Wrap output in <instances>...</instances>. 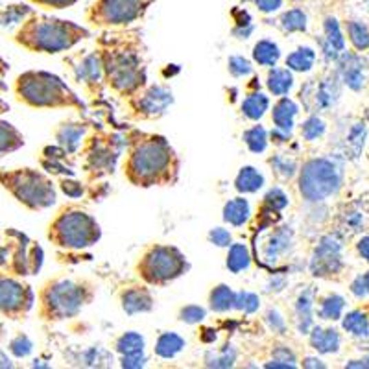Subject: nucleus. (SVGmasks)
<instances>
[{"label": "nucleus", "mask_w": 369, "mask_h": 369, "mask_svg": "<svg viewBox=\"0 0 369 369\" xmlns=\"http://www.w3.org/2000/svg\"><path fill=\"white\" fill-rule=\"evenodd\" d=\"M268 323H270V327L273 329V333H279V335H283L284 330H286V325H284L283 316L279 314L277 310H270L268 312Z\"/></svg>", "instance_id": "nucleus-52"}, {"label": "nucleus", "mask_w": 369, "mask_h": 369, "mask_svg": "<svg viewBox=\"0 0 369 369\" xmlns=\"http://www.w3.org/2000/svg\"><path fill=\"white\" fill-rule=\"evenodd\" d=\"M21 145H23V138L19 137V133L10 124H0V154L15 150Z\"/></svg>", "instance_id": "nucleus-37"}, {"label": "nucleus", "mask_w": 369, "mask_h": 369, "mask_svg": "<svg viewBox=\"0 0 369 369\" xmlns=\"http://www.w3.org/2000/svg\"><path fill=\"white\" fill-rule=\"evenodd\" d=\"M37 4H43V6H50V8H67L70 4H74L76 0H34Z\"/></svg>", "instance_id": "nucleus-57"}, {"label": "nucleus", "mask_w": 369, "mask_h": 369, "mask_svg": "<svg viewBox=\"0 0 369 369\" xmlns=\"http://www.w3.org/2000/svg\"><path fill=\"white\" fill-rule=\"evenodd\" d=\"M10 349H12L15 357H28L30 351H32V341H30L26 336H17V338L10 344Z\"/></svg>", "instance_id": "nucleus-47"}, {"label": "nucleus", "mask_w": 369, "mask_h": 369, "mask_svg": "<svg viewBox=\"0 0 369 369\" xmlns=\"http://www.w3.org/2000/svg\"><path fill=\"white\" fill-rule=\"evenodd\" d=\"M351 292L355 295H357V297H360V299H362V297H366V295L369 294V286H368V281H366V275L357 277V279L352 281Z\"/></svg>", "instance_id": "nucleus-53"}, {"label": "nucleus", "mask_w": 369, "mask_h": 369, "mask_svg": "<svg viewBox=\"0 0 369 369\" xmlns=\"http://www.w3.org/2000/svg\"><path fill=\"white\" fill-rule=\"evenodd\" d=\"M209 240L213 244H216L218 248H227L231 244V233L224 227H216L209 233Z\"/></svg>", "instance_id": "nucleus-48"}, {"label": "nucleus", "mask_w": 369, "mask_h": 369, "mask_svg": "<svg viewBox=\"0 0 369 369\" xmlns=\"http://www.w3.org/2000/svg\"><path fill=\"white\" fill-rule=\"evenodd\" d=\"M283 28L286 32H305L306 30V15L301 10H290L281 19Z\"/></svg>", "instance_id": "nucleus-39"}, {"label": "nucleus", "mask_w": 369, "mask_h": 369, "mask_svg": "<svg viewBox=\"0 0 369 369\" xmlns=\"http://www.w3.org/2000/svg\"><path fill=\"white\" fill-rule=\"evenodd\" d=\"M237 360V351L231 346H225L222 352H214L207 355V366L209 368H231Z\"/></svg>", "instance_id": "nucleus-35"}, {"label": "nucleus", "mask_w": 369, "mask_h": 369, "mask_svg": "<svg viewBox=\"0 0 369 369\" xmlns=\"http://www.w3.org/2000/svg\"><path fill=\"white\" fill-rule=\"evenodd\" d=\"M229 70L231 74L237 76V78H242V76L251 74V63H249L246 58H240V56H235V58L229 59Z\"/></svg>", "instance_id": "nucleus-46"}, {"label": "nucleus", "mask_w": 369, "mask_h": 369, "mask_svg": "<svg viewBox=\"0 0 369 369\" xmlns=\"http://www.w3.org/2000/svg\"><path fill=\"white\" fill-rule=\"evenodd\" d=\"M316 105L321 107V109H327L330 105L335 104L336 96H338V89H336V83L333 81H323L321 85L317 87L316 91Z\"/></svg>", "instance_id": "nucleus-34"}, {"label": "nucleus", "mask_w": 369, "mask_h": 369, "mask_svg": "<svg viewBox=\"0 0 369 369\" xmlns=\"http://www.w3.org/2000/svg\"><path fill=\"white\" fill-rule=\"evenodd\" d=\"M19 94L28 104L39 105V107L65 105L74 102L72 94L61 83V80H58L56 76L45 74V72H39V74L30 72V74L21 76L19 78Z\"/></svg>", "instance_id": "nucleus-5"}, {"label": "nucleus", "mask_w": 369, "mask_h": 369, "mask_svg": "<svg viewBox=\"0 0 369 369\" xmlns=\"http://www.w3.org/2000/svg\"><path fill=\"white\" fill-rule=\"evenodd\" d=\"M26 294L28 290H24L19 283L12 279H0V310L6 314H15L23 310V305L26 303ZM30 305V301L26 303Z\"/></svg>", "instance_id": "nucleus-12"}, {"label": "nucleus", "mask_w": 369, "mask_h": 369, "mask_svg": "<svg viewBox=\"0 0 369 369\" xmlns=\"http://www.w3.org/2000/svg\"><path fill=\"white\" fill-rule=\"evenodd\" d=\"M341 168L330 159H312L303 167L299 191L308 202H323L340 191Z\"/></svg>", "instance_id": "nucleus-3"}, {"label": "nucleus", "mask_w": 369, "mask_h": 369, "mask_svg": "<svg viewBox=\"0 0 369 369\" xmlns=\"http://www.w3.org/2000/svg\"><path fill=\"white\" fill-rule=\"evenodd\" d=\"M260 299L257 294H251V292H238L237 299H235V308L238 310H244L246 314H253V312L259 310Z\"/></svg>", "instance_id": "nucleus-42"}, {"label": "nucleus", "mask_w": 369, "mask_h": 369, "mask_svg": "<svg viewBox=\"0 0 369 369\" xmlns=\"http://www.w3.org/2000/svg\"><path fill=\"white\" fill-rule=\"evenodd\" d=\"M100 72H102V63H100V59L96 58V56H89V58L83 59V63L80 65L78 76L87 81H96L100 78Z\"/></svg>", "instance_id": "nucleus-40"}, {"label": "nucleus", "mask_w": 369, "mask_h": 369, "mask_svg": "<svg viewBox=\"0 0 369 369\" xmlns=\"http://www.w3.org/2000/svg\"><path fill=\"white\" fill-rule=\"evenodd\" d=\"M358 253L362 255V259H366V262H369V237L360 238V242L357 244Z\"/></svg>", "instance_id": "nucleus-58"}, {"label": "nucleus", "mask_w": 369, "mask_h": 369, "mask_svg": "<svg viewBox=\"0 0 369 369\" xmlns=\"http://www.w3.org/2000/svg\"><path fill=\"white\" fill-rule=\"evenodd\" d=\"M303 368H325V363L319 358H306L303 362Z\"/></svg>", "instance_id": "nucleus-59"}, {"label": "nucleus", "mask_w": 369, "mask_h": 369, "mask_svg": "<svg viewBox=\"0 0 369 369\" xmlns=\"http://www.w3.org/2000/svg\"><path fill=\"white\" fill-rule=\"evenodd\" d=\"M61 189H63L65 194H69V196H72V198H80L81 194H83V189H81V184L74 183V181H65Z\"/></svg>", "instance_id": "nucleus-56"}, {"label": "nucleus", "mask_w": 369, "mask_h": 369, "mask_svg": "<svg viewBox=\"0 0 369 369\" xmlns=\"http://www.w3.org/2000/svg\"><path fill=\"white\" fill-rule=\"evenodd\" d=\"M310 346L321 355H330L340 349V335L335 329L314 327L310 333Z\"/></svg>", "instance_id": "nucleus-15"}, {"label": "nucleus", "mask_w": 369, "mask_h": 369, "mask_svg": "<svg viewBox=\"0 0 369 369\" xmlns=\"http://www.w3.org/2000/svg\"><path fill=\"white\" fill-rule=\"evenodd\" d=\"M290 248H292V231L288 227H279L268 237L264 248H262V255H264V260H268V262H275Z\"/></svg>", "instance_id": "nucleus-13"}, {"label": "nucleus", "mask_w": 369, "mask_h": 369, "mask_svg": "<svg viewBox=\"0 0 369 369\" xmlns=\"http://www.w3.org/2000/svg\"><path fill=\"white\" fill-rule=\"evenodd\" d=\"M107 352L102 351L100 347H92V349H89V351L85 352V363H89V366H100V360H102V357H105Z\"/></svg>", "instance_id": "nucleus-55"}, {"label": "nucleus", "mask_w": 369, "mask_h": 369, "mask_svg": "<svg viewBox=\"0 0 369 369\" xmlns=\"http://www.w3.org/2000/svg\"><path fill=\"white\" fill-rule=\"evenodd\" d=\"M83 127L81 126H65L61 127V131L58 133V138L61 140V145L67 146V150L74 151L80 145V138L83 137Z\"/></svg>", "instance_id": "nucleus-36"}, {"label": "nucleus", "mask_w": 369, "mask_h": 369, "mask_svg": "<svg viewBox=\"0 0 369 369\" xmlns=\"http://www.w3.org/2000/svg\"><path fill=\"white\" fill-rule=\"evenodd\" d=\"M264 203L273 211H283L288 205V196L281 189H271L264 196Z\"/></svg>", "instance_id": "nucleus-44"}, {"label": "nucleus", "mask_w": 369, "mask_h": 369, "mask_svg": "<svg viewBox=\"0 0 369 369\" xmlns=\"http://www.w3.org/2000/svg\"><path fill=\"white\" fill-rule=\"evenodd\" d=\"M366 281H368V286H369V271L366 273Z\"/></svg>", "instance_id": "nucleus-61"}, {"label": "nucleus", "mask_w": 369, "mask_h": 369, "mask_svg": "<svg viewBox=\"0 0 369 369\" xmlns=\"http://www.w3.org/2000/svg\"><path fill=\"white\" fill-rule=\"evenodd\" d=\"M255 4L262 13H273L283 6V0H255Z\"/></svg>", "instance_id": "nucleus-54"}, {"label": "nucleus", "mask_w": 369, "mask_h": 369, "mask_svg": "<svg viewBox=\"0 0 369 369\" xmlns=\"http://www.w3.org/2000/svg\"><path fill=\"white\" fill-rule=\"evenodd\" d=\"M271 165L275 167L277 172L283 173L284 178H292L295 172V162L288 161V159H284V157H275V159H271Z\"/></svg>", "instance_id": "nucleus-50"}, {"label": "nucleus", "mask_w": 369, "mask_h": 369, "mask_svg": "<svg viewBox=\"0 0 369 369\" xmlns=\"http://www.w3.org/2000/svg\"><path fill=\"white\" fill-rule=\"evenodd\" d=\"M237 191L244 192V194H251V192H257L259 189H262L264 184V176L260 172H257L253 167H244L240 170V173L237 176Z\"/></svg>", "instance_id": "nucleus-20"}, {"label": "nucleus", "mask_w": 369, "mask_h": 369, "mask_svg": "<svg viewBox=\"0 0 369 369\" xmlns=\"http://www.w3.org/2000/svg\"><path fill=\"white\" fill-rule=\"evenodd\" d=\"M266 368H283V369H294L295 368V357L294 352L290 351L288 347H277L273 351V362L266 363Z\"/></svg>", "instance_id": "nucleus-41"}, {"label": "nucleus", "mask_w": 369, "mask_h": 369, "mask_svg": "<svg viewBox=\"0 0 369 369\" xmlns=\"http://www.w3.org/2000/svg\"><path fill=\"white\" fill-rule=\"evenodd\" d=\"M138 270L146 281L151 284H161L172 281L187 270V260L176 248L157 246L145 255Z\"/></svg>", "instance_id": "nucleus-6"}, {"label": "nucleus", "mask_w": 369, "mask_h": 369, "mask_svg": "<svg viewBox=\"0 0 369 369\" xmlns=\"http://www.w3.org/2000/svg\"><path fill=\"white\" fill-rule=\"evenodd\" d=\"M122 306L127 314H138V312H148L151 308V297L146 290L131 288L124 292L122 295Z\"/></svg>", "instance_id": "nucleus-18"}, {"label": "nucleus", "mask_w": 369, "mask_h": 369, "mask_svg": "<svg viewBox=\"0 0 369 369\" xmlns=\"http://www.w3.org/2000/svg\"><path fill=\"white\" fill-rule=\"evenodd\" d=\"M297 111L299 109H297V105H295L292 100H279L275 107H273V122H275V126L279 127V129H283V131H292Z\"/></svg>", "instance_id": "nucleus-17"}, {"label": "nucleus", "mask_w": 369, "mask_h": 369, "mask_svg": "<svg viewBox=\"0 0 369 369\" xmlns=\"http://www.w3.org/2000/svg\"><path fill=\"white\" fill-rule=\"evenodd\" d=\"M347 368H369V357H366L363 360H357V362H349Z\"/></svg>", "instance_id": "nucleus-60"}, {"label": "nucleus", "mask_w": 369, "mask_h": 369, "mask_svg": "<svg viewBox=\"0 0 369 369\" xmlns=\"http://www.w3.org/2000/svg\"><path fill=\"white\" fill-rule=\"evenodd\" d=\"M363 138H366V127H363V124H357L349 133V145L355 148V154L362 150Z\"/></svg>", "instance_id": "nucleus-49"}, {"label": "nucleus", "mask_w": 369, "mask_h": 369, "mask_svg": "<svg viewBox=\"0 0 369 369\" xmlns=\"http://www.w3.org/2000/svg\"><path fill=\"white\" fill-rule=\"evenodd\" d=\"M341 74H344V81L351 87L352 91L362 89L363 85L362 63H360L355 56H346V58H344V63H341Z\"/></svg>", "instance_id": "nucleus-22"}, {"label": "nucleus", "mask_w": 369, "mask_h": 369, "mask_svg": "<svg viewBox=\"0 0 369 369\" xmlns=\"http://www.w3.org/2000/svg\"><path fill=\"white\" fill-rule=\"evenodd\" d=\"M301 133H303V137L306 140H316L317 137H321L323 133H325V122L321 118H317V116H310L308 120L301 126Z\"/></svg>", "instance_id": "nucleus-43"}, {"label": "nucleus", "mask_w": 369, "mask_h": 369, "mask_svg": "<svg viewBox=\"0 0 369 369\" xmlns=\"http://www.w3.org/2000/svg\"><path fill=\"white\" fill-rule=\"evenodd\" d=\"M122 368L127 369H138L146 366V357L145 352H135V355H124L120 362Z\"/></svg>", "instance_id": "nucleus-51"}, {"label": "nucleus", "mask_w": 369, "mask_h": 369, "mask_svg": "<svg viewBox=\"0 0 369 369\" xmlns=\"http://www.w3.org/2000/svg\"><path fill=\"white\" fill-rule=\"evenodd\" d=\"M87 32L72 23H65L58 19H34L26 24V28L19 34V41L28 48L41 50V52H61L83 39Z\"/></svg>", "instance_id": "nucleus-1"}, {"label": "nucleus", "mask_w": 369, "mask_h": 369, "mask_svg": "<svg viewBox=\"0 0 369 369\" xmlns=\"http://www.w3.org/2000/svg\"><path fill=\"white\" fill-rule=\"evenodd\" d=\"M294 85V76L288 69H273L268 76V89L275 96H283Z\"/></svg>", "instance_id": "nucleus-23"}, {"label": "nucleus", "mask_w": 369, "mask_h": 369, "mask_svg": "<svg viewBox=\"0 0 369 369\" xmlns=\"http://www.w3.org/2000/svg\"><path fill=\"white\" fill-rule=\"evenodd\" d=\"M341 270V242L336 237L329 235L323 237L321 242L314 249L310 260L312 275L327 277L338 273Z\"/></svg>", "instance_id": "nucleus-10"}, {"label": "nucleus", "mask_w": 369, "mask_h": 369, "mask_svg": "<svg viewBox=\"0 0 369 369\" xmlns=\"http://www.w3.org/2000/svg\"><path fill=\"white\" fill-rule=\"evenodd\" d=\"M107 70H109V80L118 91H133L135 87H138V83H143L137 58L131 54L115 56L107 65Z\"/></svg>", "instance_id": "nucleus-11"}, {"label": "nucleus", "mask_w": 369, "mask_h": 369, "mask_svg": "<svg viewBox=\"0 0 369 369\" xmlns=\"http://www.w3.org/2000/svg\"><path fill=\"white\" fill-rule=\"evenodd\" d=\"M312 306H314V292L312 290H305L303 294L297 297V305H295V316H297V329L301 335H308V330L312 329Z\"/></svg>", "instance_id": "nucleus-16"}, {"label": "nucleus", "mask_w": 369, "mask_h": 369, "mask_svg": "<svg viewBox=\"0 0 369 369\" xmlns=\"http://www.w3.org/2000/svg\"><path fill=\"white\" fill-rule=\"evenodd\" d=\"M325 35H327V39L325 41L335 46L338 52L344 50V46H346V39H344V35H341L340 24H338L336 19H333V17L325 19Z\"/></svg>", "instance_id": "nucleus-38"}, {"label": "nucleus", "mask_w": 369, "mask_h": 369, "mask_svg": "<svg viewBox=\"0 0 369 369\" xmlns=\"http://www.w3.org/2000/svg\"><path fill=\"white\" fill-rule=\"evenodd\" d=\"M244 140L253 154H262L268 146V135L262 126H255L244 133Z\"/></svg>", "instance_id": "nucleus-32"}, {"label": "nucleus", "mask_w": 369, "mask_h": 369, "mask_svg": "<svg viewBox=\"0 0 369 369\" xmlns=\"http://www.w3.org/2000/svg\"><path fill=\"white\" fill-rule=\"evenodd\" d=\"M179 317H181V321L194 325V323H200L205 319V308H202V306L198 305L184 306L183 310L179 312Z\"/></svg>", "instance_id": "nucleus-45"}, {"label": "nucleus", "mask_w": 369, "mask_h": 369, "mask_svg": "<svg viewBox=\"0 0 369 369\" xmlns=\"http://www.w3.org/2000/svg\"><path fill=\"white\" fill-rule=\"evenodd\" d=\"M344 329L347 333H351L352 336H358V338H366L369 336V321L366 314H362L360 310L349 312L346 317H344Z\"/></svg>", "instance_id": "nucleus-29"}, {"label": "nucleus", "mask_w": 369, "mask_h": 369, "mask_svg": "<svg viewBox=\"0 0 369 369\" xmlns=\"http://www.w3.org/2000/svg\"><path fill=\"white\" fill-rule=\"evenodd\" d=\"M268 105H270V100H268L266 94L253 92V94H249L248 98L242 102V113L248 116L249 120H259L268 111Z\"/></svg>", "instance_id": "nucleus-24"}, {"label": "nucleus", "mask_w": 369, "mask_h": 369, "mask_svg": "<svg viewBox=\"0 0 369 369\" xmlns=\"http://www.w3.org/2000/svg\"><path fill=\"white\" fill-rule=\"evenodd\" d=\"M349 39H351L352 46L357 48V50H366L369 48V30L366 24L358 23V21H351L349 26Z\"/></svg>", "instance_id": "nucleus-33"}, {"label": "nucleus", "mask_w": 369, "mask_h": 369, "mask_svg": "<svg viewBox=\"0 0 369 369\" xmlns=\"http://www.w3.org/2000/svg\"><path fill=\"white\" fill-rule=\"evenodd\" d=\"M150 0H98L94 19L100 24H127L143 15Z\"/></svg>", "instance_id": "nucleus-9"}, {"label": "nucleus", "mask_w": 369, "mask_h": 369, "mask_svg": "<svg viewBox=\"0 0 369 369\" xmlns=\"http://www.w3.org/2000/svg\"><path fill=\"white\" fill-rule=\"evenodd\" d=\"M346 308V299L341 297V295H329V297H325L321 303V308H319V316L323 319H340L341 312Z\"/></svg>", "instance_id": "nucleus-31"}, {"label": "nucleus", "mask_w": 369, "mask_h": 369, "mask_svg": "<svg viewBox=\"0 0 369 369\" xmlns=\"http://www.w3.org/2000/svg\"><path fill=\"white\" fill-rule=\"evenodd\" d=\"M253 58L259 65H264V67H273V65L279 61L281 58V50L275 43L271 41H259L253 48Z\"/></svg>", "instance_id": "nucleus-26"}, {"label": "nucleus", "mask_w": 369, "mask_h": 369, "mask_svg": "<svg viewBox=\"0 0 369 369\" xmlns=\"http://www.w3.org/2000/svg\"><path fill=\"white\" fill-rule=\"evenodd\" d=\"M316 61V52L312 48H299L294 54H290L286 58V67L295 72H306L312 69V65Z\"/></svg>", "instance_id": "nucleus-27"}, {"label": "nucleus", "mask_w": 369, "mask_h": 369, "mask_svg": "<svg viewBox=\"0 0 369 369\" xmlns=\"http://www.w3.org/2000/svg\"><path fill=\"white\" fill-rule=\"evenodd\" d=\"M6 183V187L12 189L13 194L32 209L48 207L56 202V192H54L52 184L39 173L30 172V170L10 173Z\"/></svg>", "instance_id": "nucleus-7"}, {"label": "nucleus", "mask_w": 369, "mask_h": 369, "mask_svg": "<svg viewBox=\"0 0 369 369\" xmlns=\"http://www.w3.org/2000/svg\"><path fill=\"white\" fill-rule=\"evenodd\" d=\"M235 299H237V294L229 286L220 284L211 294V308L214 312H227L229 308H235Z\"/></svg>", "instance_id": "nucleus-28"}, {"label": "nucleus", "mask_w": 369, "mask_h": 369, "mask_svg": "<svg viewBox=\"0 0 369 369\" xmlns=\"http://www.w3.org/2000/svg\"><path fill=\"white\" fill-rule=\"evenodd\" d=\"M184 340L176 333H165V335L159 336V340L156 344V352L157 357L161 358H173L176 355L183 351Z\"/></svg>", "instance_id": "nucleus-21"}, {"label": "nucleus", "mask_w": 369, "mask_h": 369, "mask_svg": "<svg viewBox=\"0 0 369 369\" xmlns=\"http://www.w3.org/2000/svg\"><path fill=\"white\" fill-rule=\"evenodd\" d=\"M251 264V255L246 244H233L227 255V268L233 273H240V271L248 270Z\"/></svg>", "instance_id": "nucleus-25"}, {"label": "nucleus", "mask_w": 369, "mask_h": 369, "mask_svg": "<svg viewBox=\"0 0 369 369\" xmlns=\"http://www.w3.org/2000/svg\"><path fill=\"white\" fill-rule=\"evenodd\" d=\"M85 303V290L72 281L54 283L45 292V305L56 317H72L81 310Z\"/></svg>", "instance_id": "nucleus-8"}, {"label": "nucleus", "mask_w": 369, "mask_h": 369, "mask_svg": "<svg viewBox=\"0 0 369 369\" xmlns=\"http://www.w3.org/2000/svg\"><path fill=\"white\" fill-rule=\"evenodd\" d=\"M249 214H251V207H249V203L244 198H235V200L225 203L224 220L229 222L231 225H235V227H240V225L246 224L249 220Z\"/></svg>", "instance_id": "nucleus-19"}, {"label": "nucleus", "mask_w": 369, "mask_h": 369, "mask_svg": "<svg viewBox=\"0 0 369 369\" xmlns=\"http://www.w3.org/2000/svg\"><path fill=\"white\" fill-rule=\"evenodd\" d=\"M172 102V92L168 89H165V87H151L150 91L143 96L138 105H140V109L145 111L146 115H161Z\"/></svg>", "instance_id": "nucleus-14"}, {"label": "nucleus", "mask_w": 369, "mask_h": 369, "mask_svg": "<svg viewBox=\"0 0 369 369\" xmlns=\"http://www.w3.org/2000/svg\"><path fill=\"white\" fill-rule=\"evenodd\" d=\"M116 351L124 355H135V352H145V338L138 333H126L116 340Z\"/></svg>", "instance_id": "nucleus-30"}, {"label": "nucleus", "mask_w": 369, "mask_h": 369, "mask_svg": "<svg viewBox=\"0 0 369 369\" xmlns=\"http://www.w3.org/2000/svg\"><path fill=\"white\" fill-rule=\"evenodd\" d=\"M50 238H54L63 248L81 249L96 244L100 238V229L98 224L89 214L70 211L63 213L54 222Z\"/></svg>", "instance_id": "nucleus-4"}, {"label": "nucleus", "mask_w": 369, "mask_h": 369, "mask_svg": "<svg viewBox=\"0 0 369 369\" xmlns=\"http://www.w3.org/2000/svg\"><path fill=\"white\" fill-rule=\"evenodd\" d=\"M172 159V150L165 138L154 137L138 145L131 154L127 173L133 183L151 184L168 172Z\"/></svg>", "instance_id": "nucleus-2"}]
</instances>
